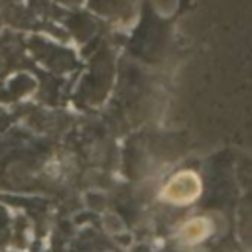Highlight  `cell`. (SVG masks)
I'll use <instances>...</instances> for the list:
<instances>
[{
    "label": "cell",
    "mask_w": 252,
    "mask_h": 252,
    "mask_svg": "<svg viewBox=\"0 0 252 252\" xmlns=\"http://www.w3.org/2000/svg\"><path fill=\"white\" fill-rule=\"evenodd\" d=\"M201 195V181L193 171H179L175 173L165 187L161 189V199L173 205H187L193 203Z\"/></svg>",
    "instance_id": "6da1fadb"
},
{
    "label": "cell",
    "mask_w": 252,
    "mask_h": 252,
    "mask_svg": "<svg viewBox=\"0 0 252 252\" xmlns=\"http://www.w3.org/2000/svg\"><path fill=\"white\" fill-rule=\"evenodd\" d=\"M211 222L203 217H197V219H191L187 220L181 228H179V238L185 242V244H195V242H201L205 240L209 234H211Z\"/></svg>",
    "instance_id": "7a4b0ae2"
}]
</instances>
